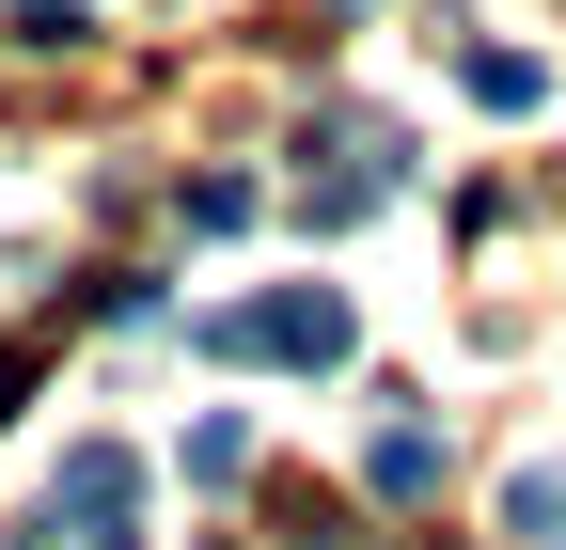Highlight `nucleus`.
<instances>
[{
	"label": "nucleus",
	"mask_w": 566,
	"mask_h": 550,
	"mask_svg": "<svg viewBox=\"0 0 566 550\" xmlns=\"http://www.w3.org/2000/svg\"><path fill=\"white\" fill-rule=\"evenodd\" d=\"M17 550H142V456L126 441H80L48 472V504L17 519Z\"/></svg>",
	"instance_id": "1"
},
{
	"label": "nucleus",
	"mask_w": 566,
	"mask_h": 550,
	"mask_svg": "<svg viewBox=\"0 0 566 550\" xmlns=\"http://www.w3.org/2000/svg\"><path fill=\"white\" fill-rule=\"evenodd\" d=\"M205 347H221V362H346V299L331 284H283V299H237V315H205Z\"/></svg>",
	"instance_id": "2"
},
{
	"label": "nucleus",
	"mask_w": 566,
	"mask_h": 550,
	"mask_svg": "<svg viewBox=\"0 0 566 550\" xmlns=\"http://www.w3.org/2000/svg\"><path fill=\"white\" fill-rule=\"evenodd\" d=\"M409 173V142H394V126H363V110H331L315 126V173H300V204H315V221H363V204Z\"/></svg>",
	"instance_id": "3"
},
{
	"label": "nucleus",
	"mask_w": 566,
	"mask_h": 550,
	"mask_svg": "<svg viewBox=\"0 0 566 550\" xmlns=\"http://www.w3.org/2000/svg\"><path fill=\"white\" fill-rule=\"evenodd\" d=\"M363 488L378 504H424V488H441V425H424V409H394V425L363 441Z\"/></svg>",
	"instance_id": "4"
},
{
	"label": "nucleus",
	"mask_w": 566,
	"mask_h": 550,
	"mask_svg": "<svg viewBox=\"0 0 566 550\" xmlns=\"http://www.w3.org/2000/svg\"><path fill=\"white\" fill-rule=\"evenodd\" d=\"M457 80H472L488 110H551V63H535V47H472V63H457Z\"/></svg>",
	"instance_id": "5"
},
{
	"label": "nucleus",
	"mask_w": 566,
	"mask_h": 550,
	"mask_svg": "<svg viewBox=\"0 0 566 550\" xmlns=\"http://www.w3.org/2000/svg\"><path fill=\"white\" fill-rule=\"evenodd\" d=\"M504 535L520 550H566V472H520V488H504Z\"/></svg>",
	"instance_id": "6"
},
{
	"label": "nucleus",
	"mask_w": 566,
	"mask_h": 550,
	"mask_svg": "<svg viewBox=\"0 0 566 550\" xmlns=\"http://www.w3.org/2000/svg\"><path fill=\"white\" fill-rule=\"evenodd\" d=\"M237 472H252V425H237V409H205V425H189V488H237Z\"/></svg>",
	"instance_id": "7"
},
{
	"label": "nucleus",
	"mask_w": 566,
	"mask_h": 550,
	"mask_svg": "<svg viewBox=\"0 0 566 550\" xmlns=\"http://www.w3.org/2000/svg\"><path fill=\"white\" fill-rule=\"evenodd\" d=\"M17 32H32V47H63V32H80V0H32V17H17Z\"/></svg>",
	"instance_id": "8"
},
{
	"label": "nucleus",
	"mask_w": 566,
	"mask_h": 550,
	"mask_svg": "<svg viewBox=\"0 0 566 550\" xmlns=\"http://www.w3.org/2000/svg\"><path fill=\"white\" fill-rule=\"evenodd\" d=\"M17 378H32V362H17V347H0V409H17Z\"/></svg>",
	"instance_id": "9"
}]
</instances>
